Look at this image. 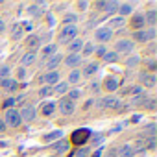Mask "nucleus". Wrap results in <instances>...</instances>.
I'll return each instance as SVG.
<instances>
[{
	"label": "nucleus",
	"instance_id": "603ef678",
	"mask_svg": "<svg viewBox=\"0 0 157 157\" xmlns=\"http://www.w3.org/2000/svg\"><path fill=\"white\" fill-rule=\"evenodd\" d=\"M78 8H80V10H85V8H87V2H78Z\"/></svg>",
	"mask_w": 157,
	"mask_h": 157
},
{
	"label": "nucleus",
	"instance_id": "cd10ccee",
	"mask_svg": "<svg viewBox=\"0 0 157 157\" xmlns=\"http://www.w3.org/2000/svg\"><path fill=\"white\" fill-rule=\"evenodd\" d=\"M39 43H41V39H39L37 35H30V37H28V41H26V44H28L30 48H35V46H39Z\"/></svg>",
	"mask_w": 157,
	"mask_h": 157
},
{
	"label": "nucleus",
	"instance_id": "a878e982",
	"mask_svg": "<svg viewBox=\"0 0 157 157\" xmlns=\"http://www.w3.org/2000/svg\"><path fill=\"white\" fill-rule=\"evenodd\" d=\"M104 11H107V13H115V11H118V2H105Z\"/></svg>",
	"mask_w": 157,
	"mask_h": 157
},
{
	"label": "nucleus",
	"instance_id": "2f4dec72",
	"mask_svg": "<svg viewBox=\"0 0 157 157\" xmlns=\"http://www.w3.org/2000/svg\"><path fill=\"white\" fill-rule=\"evenodd\" d=\"M87 155H89V148H80L72 153V157H87Z\"/></svg>",
	"mask_w": 157,
	"mask_h": 157
},
{
	"label": "nucleus",
	"instance_id": "7c9ffc66",
	"mask_svg": "<svg viewBox=\"0 0 157 157\" xmlns=\"http://www.w3.org/2000/svg\"><path fill=\"white\" fill-rule=\"evenodd\" d=\"M104 59H105L107 63H115V61L118 59V54H117V52H105Z\"/></svg>",
	"mask_w": 157,
	"mask_h": 157
},
{
	"label": "nucleus",
	"instance_id": "c9c22d12",
	"mask_svg": "<svg viewBox=\"0 0 157 157\" xmlns=\"http://www.w3.org/2000/svg\"><path fill=\"white\" fill-rule=\"evenodd\" d=\"M67 89H68V83H59V85H56V89H54V91H56L57 94H63Z\"/></svg>",
	"mask_w": 157,
	"mask_h": 157
},
{
	"label": "nucleus",
	"instance_id": "f03ea898",
	"mask_svg": "<svg viewBox=\"0 0 157 157\" xmlns=\"http://www.w3.org/2000/svg\"><path fill=\"white\" fill-rule=\"evenodd\" d=\"M21 115H19V111H15V109H8L6 111V122L4 124H8L10 128H17V126H21Z\"/></svg>",
	"mask_w": 157,
	"mask_h": 157
},
{
	"label": "nucleus",
	"instance_id": "9b49d317",
	"mask_svg": "<svg viewBox=\"0 0 157 157\" xmlns=\"http://www.w3.org/2000/svg\"><path fill=\"white\" fill-rule=\"evenodd\" d=\"M140 82H142L146 87H153V85L157 83V78H155L153 74H146V72H144V74H140Z\"/></svg>",
	"mask_w": 157,
	"mask_h": 157
},
{
	"label": "nucleus",
	"instance_id": "de8ad7c7",
	"mask_svg": "<svg viewBox=\"0 0 157 157\" xmlns=\"http://www.w3.org/2000/svg\"><path fill=\"white\" fill-rule=\"evenodd\" d=\"M148 133L153 137V133H155V124H150V126H148Z\"/></svg>",
	"mask_w": 157,
	"mask_h": 157
},
{
	"label": "nucleus",
	"instance_id": "37998d69",
	"mask_svg": "<svg viewBox=\"0 0 157 157\" xmlns=\"http://www.w3.org/2000/svg\"><path fill=\"white\" fill-rule=\"evenodd\" d=\"M13 104H15V98H10V100H6V102H4V107H6V109H11V105H13Z\"/></svg>",
	"mask_w": 157,
	"mask_h": 157
},
{
	"label": "nucleus",
	"instance_id": "4c0bfd02",
	"mask_svg": "<svg viewBox=\"0 0 157 157\" xmlns=\"http://www.w3.org/2000/svg\"><path fill=\"white\" fill-rule=\"evenodd\" d=\"M54 150L56 151H65V150H68V142H59V144L54 146Z\"/></svg>",
	"mask_w": 157,
	"mask_h": 157
},
{
	"label": "nucleus",
	"instance_id": "6e6552de",
	"mask_svg": "<svg viewBox=\"0 0 157 157\" xmlns=\"http://www.w3.org/2000/svg\"><path fill=\"white\" fill-rule=\"evenodd\" d=\"M111 37H113V32H111L109 28H98V30H96V39H98V41L105 43V41H109Z\"/></svg>",
	"mask_w": 157,
	"mask_h": 157
},
{
	"label": "nucleus",
	"instance_id": "7ed1b4c3",
	"mask_svg": "<svg viewBox=\"0 0 157 157\" xmlns=\"http://www.w3.org/2000/svg\"><path fill=\"white\" fill-rule=\"evenodd\" d=\"M91 137V131L89 129H76L74 133H72V142L74 144H78V146H82L83 142H87V139Z\"/></svg>",
	"mask_w": 157,
	"mask_h": 157
},
{
	"label": "nucleus",
	"instance_id": "f3484780",
	"mask_svg": "<svg viewBox=\"0 0 157 157\" xmlns=\"http://www.w3.org/2000/svg\"><path fill=\"white\" fill-rule=\"evenodd\" d=\"M146 22H144V15H135L133 19H131V26L139 32V30H142V26H144Z\"/></svg>",
	"mask_w": 157,
	"mask_h": 157
},
{
	"label": "nucleus",
	"instance_id": "39448f33",
	"mask_svg": "<svg viewBox=\"0 0 157 157\" xmlns=\"http://www.w3.org/2000/svg\"><path fill=\"white\" fill-rule=\"evenodd\" d=\"M57 107H59V111H61L63 115H72L74 109H76V107H74V102H70L68 98H61Z\"/></svg>",
	"mask_w": 157,
	"mask_h": 157
},
{
	"label": "nucleus",
	"instance_id": "f8f14e48",
	"mask_svg": "<svg viewBox=\"0 0 157 157\" xmlns=\"http://www.w3.org/2000/svg\"><path fill=\"white\" fill-rule=\"evenodd\" d=\"M0 85H2L4 89H8V91H11V93L19 89V83H17L15 80H10V78H4V80L0 82Z\"/></svg>",
	"mask_w": 157,
	"mask_h": 157
},
{
	"label": "nucleus",
	"instance_id": "f704fd0d",
	"mask_svg": "<svg viewBox=\"0 0 157 157\" xmlns=\"http://www.w3.org/2000/svg\"><path fill=\"white\" fill-rule=\"evenodd\" d=\"M94 52V44H91V43H87L85 46H83V56H91Z\"/></svg>",
	"mask_w": 157,
	"mask_h": 157
},
{
	"label": "nucleus",
	"instance_id": "8fccbe9b",
	"mask_svg": "<svg viewBox=\"0 0 157 157\" xmlns=\"http://www.w3.org/2000/svg\"><path fill=\"white\" fill-rule=\"evenodd\" d=\"M94 142H96V144L104 142V137H102V135H96V137H94Z\"/></svg>",
	"mask_w": 157,
	"mask_h": 157
},
{
	"label": "nucleus",
	"instance_id": "aec40b11",
	"mask_svg": "<svg viewBox=\"0 0 157 157\" xmlns=\"http://www.w3.org/2000/svg\"><path fill=\"white\" fill-rule=\"evenodd\" d=\"M133 39L139 41V43H146V41H148V32H146V30H139V32L133 33Z\"/></svg>",
	"mask_w": 157,
	"mask_h": 157
},
{
	"label": "nucleus",
	"instance_id": "3c124183",
	"mask_svg": "<svg viewBox=\"0 0 157 157\" xmlns=\"http://www.w3.org/2000/svg\"><path fill=\"white\" fill-rule=\"evenodd\" d=\"M107 157H117V150H115V148L109 150V151H107Z\"/></svg>",
	"mask_w": 157,
	"mask_h": 157
},
{
	"label": "nucleus",
	"instance_id": "c756f323",
	"mask_svg": "<svg viewBox=\"0 0 157 157\" xmlns=\"http://www.w3.org/2000/svg\"><path fill=\"white\" fill-rule=\"evenodd\" d=\"M65 98H68L70 102H76L78 98H82V91H78V89H76V91H70V93H68Z\"/></svg>",
	"mask_w": 157,
	"mask_h": 157
},
{
	"label": "nucleus",
	"instance_id": "b1692460",
	"mask_svg": "<svg viewBox=\"0 0 157 157\" xmlns=\"http://www.w3.org/2000/svg\"><path fill=\"white\" fill-rule=\"evenodd\" d=\"M54 54H56V44H48V46H44L43 52H41L43 57H50V56H54Z\"/></svg>",
	"mask_w": 157,
	"mask_h": 157
},
{
	"label": "nucleus",
	"instance_id": "412c9836",
	"mask_svg": "<svg viewBox=\"0 0 157 157\" xmlns=\"http://www.w3.org/2000/svg\"><path fill=\"white\" fill-rule=\"evenodd\" d=\"M98 63H89L85 68H83V76H93L94 72H98Z\"/></svg>",
	"mask_w": 157,
	"mask_h": 157
},
{
	"label": "nucleus",
	"instance_id": "ea45409f",
	"mask_svg": "<svg viewBox=\"0 0 157 157\" xmlns=\"http://www.w3.org/2000/svg\"><path fill=\"white\" fill-rule=\"evenodd\" d=\"M52 93V87H43L41 91H39V96H48Z\"/></svg>",
	"mask_w": 157,
	"mask_h": 157
},
{
	"label": "nucleus",
	"instance_id": "e433bc0d",
	"mask_svg": "<svg viewBox=\"0 0 157 157\" xmlns=\"http://www.w3.org/2000/svg\"><path fill=\"white\" fill-rule=\"evenodd\" d=\"M142 105H144V107H148V109H155V98H146Z\"/></svg>",
	"mask_w": 157,
	"mask_h": 157
},
{
	"label": "nucleus",
	"instance_id": "6e6d98bb",
	"mask_svg": "<svg viewBox=\"0 0 157 157\" xmlns=\"http://www.w3.org/2000/svg\"><path fill=\"white\" fill-rule=\"evenodd\" d=\"M148 67H150V70H155V61H150V65H148Z\"/></svg>",
	"mask_w": 157,
	"mask_h": 157
},
{
	"label": "nucleus",
	"instance_id": "0eeeda50",
	"mask_svg": "<svg viewBox=\"0 0 157 157\" xmlns=\"http://www.w3.org/2000/svg\"><path fill=\"white\" fill-rule=\"evenodd\" d=\"M19 115H21V120H24V122H32V120L35 118V107L28 105V107H24Z\"/></svg>",
	"mask_w": 157,
	"mask_h": 157
},
{
	"label": "nucleus",
	"instance_id": "2eb2a0df",
	"mask_svg": "<svg viewBox=\"0 0 157 157\" xmlns=\"http://www.w3.org/2000/svg\"><path fill=\"white\" fill-rule=\"evenodd\" d=\"M35 57H37V54H35V50H30V52H26V54L22 56V59H21V63H22L24 67H28V65H32V63L35 61Z\"/></svg>",
	"mask_w": 157,
	"mask_h": 157
},
{
	"label": "nucleus",
	"instance_id": "ddd939ff",
	"mask_svg": "<svg viewBox=\"0 0 157 157\" xmlns=\"http://www.w3.org/2000/svg\"><path fill=\"white\" fill-rule=\"evenodd\" d=\"M43 82H44V83H48V87H50V85H54V83H57V82H59V74H57L56 70H52V72H48V74L43 78Z\"/></svg>",
	"mask_w": 157,
	"mask_h": 157
},
{
	"label": "nucleus",
	"instance_id": "20e7f679",
	"mask_svg": "<svg viewBox=\"0 0 157 157\" xmlns=\"http://www.w3.org/2000/svg\"><path fill=\"white\" fill-rule=\"evenodd\" d=\"M118 104H120V100L117 96H105V98H102L98 102V107H102V109H115V107H118Z\"/></svg>",
	"mask_w": 157,
	"mask_h": 157
},
{
	"label": "nucleus",
	"instance_id": "4be33fe9",
	"mask_svg": "<svg viewBox=\"0 0 157 157\" xmlns=\"http://www.w3.org/2000/svg\"><path fill=\"white\" fill-rule=\"evenodd\" d=\"M41 8H43V2H41V4H33V6H30L28 11H30V15H33V17H41V15H43V10H41Z\"/></svg>",
	"mask_w": 157,
	"mask_h": 157
},
{
	"label": "nucleus",
	"instance_id": "72a5a7b5",
	"mask_svg": "<svg viewBox=\"0 0 157 157\" xmlns=\"http://www.w3.org/2000/svg\"><path fill=\"white\" fill-rule=\"evenodd\" d=\"M63 133L61 131H52V133H48V135H44V140H54V139H59Z\"/></svg>",
	"mask_w": 157,
	"mask_h": 157
},
{
	"label": "nucleus",
	"instance_id": "473e14b6",
	"mask_svg": "<svg viewBox=\"0 0 157 157\" xmlns=\"http://www.w3.org/2000/svg\"><path fill=\"white\" fill-rule=\"evenodd\" d=\"M21 33H22V26L21 24H15L13 26V33H11L13 39H21Z\"/></svg>",
	"mask_w": 157,
	"mask_h": 157
},
{
	"label": "nucleus",
	"instance_id": "f257e3e1",
	"mask_svg": "<svg viewBox=\"0 0 157 157\" xmlns=\"http://www.w3.org/2000/svg\"><path fill=\"white\" fill-rule=\"evenodd\" d=\"M76 35H78V28H76L74 24H67V26L59 32V43L68 44L70 41H74V39H76Z\"/></svg>",
	"mask_w": 157,
	"mask_h": 157
},
{
	"label": "nucleus",
	"instance_id": "bb28decb",
	"mask_svg": "<svg viewBox=\"0 0 157 157\" xmlns=\"http://www.w3.org/2000/svg\"><path fill=\"white\" fill-rule=\"evenodd\" d=\"M118 11H120V15H122V19H124L126 15H129V13L133 11V8H131V4H122V6H118Z\"/></svg>",
	"mask_w": 157,
	"mask_h": 157
},
{
	"label": "nucleus",
	"instance_id": "dca6fc26",
	"mask_svg": "<svg viewBox=\"0 0 157 157\" xmlns=\"http://www.w3.org/2000/svg\"><path fill=\"white\" fill-rule=\"evenodd\" d=\"M133 153H135L133 146H128V144H124L120 150H117V155L118 157H133Z\"/></svg>",
	"mask_w": 157,
	"mask_h": 157
},
{
	"label": "nucleus",
	"instance_id": "49530a36",
	"mask_svg": "<svg viewBox=\"0 0 157 157\" xmlns=\"http://www.w3.org/2000/svg\"><path fill=\"white\" fill-rule=\"evenodd\" d=\"M146 32H148V41L155 37V30H153V28H150V30H146Z\"/></svg>",
	"mask_w": 157,
	"mask_h": 157
},
{
	"label": "nucleus",
	"instance_id": "58836bf2",
	"mask_svg": "<svg viewBox=\"0 0 157 157\" xmlns=\"http://www.w3.org/2000/svg\"><path fill=\"white\" fill-rule=\"evenodd\" d=\"M10 70H11V68H10V67H6V65H4L2 68H0V76H2V80H4V78H8Z\"/></svg>",
	"mask_w": 157,
	"mask_h": 157
},
{
	"label": "nucleus",
	"instance_id": "9d476101",
	"mask_svg": "<svg viewBox=\"0 0 157 157\" xmlns=\"http://www.w3.org/2000/svg\"><path fill=\"white\" fill-rule=\"evenodd\" d=\"M61 63V54H54V56H50L48 57V61H46V68H50V72L54 70V68H57V65Z\"/></svg>",
	"mask_w": 157,
	"mask_h": 157
},
{
	"label": "nucleus",
	"instance_id": "423d86ee",
	"mask_svg": "<svg viewBox=\"0 0 157 157\" xmlns=\"http://www.w3.org/2000/svg\"><path fill=\"white\" fill-rule=\"evenodd\" d=\"M131 50H133V41L122 39V41L117 43V52H118V54H129Z\"/></svg>",
	"mask_w": 157,
	"mask_h": 157
},
{
	"label": "nucleus",
	"instance_id": "4468645a",
	"mask_svg": "<svg viewBox=\"0 0 157 157\" xmlns=\"http://www.w3.org/2000/svg\"><path fill=\"white\" fill-rule=\"evenodd\" d=\"M82 48H83V39H74V41H70V44H68L70 54H78Z\"/></svg>",
	"mask_w": 157,
	"mask_h": 157
},
{
	"label": "nucleus",
	"instance_id": "6ab92c4d",
	"mask_svg": "<svg viewBox=\"0 0 157 157\" xmlns=\"http://www.w3.org/2000/svg\"><path fill=\"white\" fill-rule=\"evenodd\" d=\"M104 85H105V89H107V91H117V89H118V82H117V78H107V80L104 82Z\"/></svg>",
	"mask_w": 157,
	"mask_h": 157
},
{
	"label": "nucleus",
	"instance_id": "79ce46f5",
	"mask_svg": "<svg viewBox=\"0 0 157 157\" xmlns=\"http://www.w3.org/2000/svg\"><path fill=\"white\" fill-rule=\"evenodd\" d=\"M137 63H139V57H129L128 59V67H135Z\"/></svg>",
	"mask_w": 157,
	"mask_h": 157
},
{
	"label": "nucleus",
	"instance_id": "13d9d810",
	"mask_svg": "<svg viewBox=\"0 0 157 157\" xmlns=\"http://www.w3.org/2000/svg\"><path fill=\"white\" fill-rule=\"evenodd\" d=\"M100 155H102V148H98V150L94 151V157H100Z\"/></svg>",
	"mask_w": 157,
	"mask_h": 157
},
{
	"label": "nucleus",
	"instance_id": "c03bdc74",
	"mask_svg": "<svg viewBox=\"0 0 157 157\" xmlns=\"http://www.w3.org/2000/svg\"><path fill=\"white\" fill-rule=\"evenodd\" d=\"M65 22H67V24H68V22H70V24L76 22V15H67V17H65Z\"/></svg>",
	"mask_w": 157,
	"mask_h": 157
},
{
	"label": "nucleus",
	"instance_id": "5701e85b",
	"mask_svg": "<svg viewBox=\"0 0 157 157\" xmlns=\"http://www.w3.org/2000/svg\"><path fill=\"white\" fill-rule=\"evenodd\" d=\"M109 26H111L113 30H117V28H122V26H124V19H122V17L111 19V21H109ZM111 28H109V30H111Z\"/></svg>",
	"mask_w": 157,
	"mask_h": 157
},
{
	"label": "nucleus",
	"instance_id": "a211bd4d",
	"mask_svg": "<svg viewBox=\"0 0 157 157\" xmlns=\"http://www.w3.org/2000/svg\"><path fill=\"white\" fill-rule=\"evenodd\" d=\"M144 22H148L150 26H153V24L157 22V11H155V10H150V11L144 15Z\"/></svg>",
	"mask_w": 157,
	"mask_h": 157
},
{
	"label": "nucleus",
	"instance_id": "864d4df0",
	"mask_svg": "<svg viewBox=\"0 0 157 157\" xmlns=\"http://www.w3.org/2000/svg\"><path fill=\"white\" fill-rule=\"evenodd\" d=\"M24 76H26V70H24V68H21V70H19V78H21V80H22Z\"/></svg>",
	"mask_w": 157,
	"mask_h": 157
},
{
	"label": "nucleus",
	"instance_id": "5fc2aeb1",
	"mask_svg": "<svg viewBox=\"0 0 157 157\" xmlns=\"http://www.w3.org/2000/svg\"><path fill=\"white\" fill-rule=\"evenodd\" d=\"M6 30V24H4V21H0V33H2Z\"/></svg>",
	"mask_w": 157,
	"mask_h": 157
},
{
	"label": "nucleus",
	"instance_id": "a18cd8bd",
	"mask_svg": "<svg viewBox=\"0 0 157 157\" xmlns=\"http://www.w3.org/2000/svg\"><path fill=\"white\" fill-rule=\"evenodd\" d=\"M105 52H107V50H105V46H98V48H96V54H98V56H102V57L105 56Z\"/></svg>",
	"mask_w": 157,
	"mask_h": 157
},
{
	"label": "nucleus",
	"instance_id": "393cba45",
	"mask_svg": "<svg viewBox=\"0 0 157 157\" xmlns=\"http://www.w3.org/2000/svg\"><path fill=\"white\" fill-rule=\"evenodd\" d=\"M54 111H56V105H54V104H44V105H43V109H41V113H43L44 117L54 115Z\"/></svg>",
	"mask_w": 157,
	"mask_h": 157
},
{
	"label": "nucleus",
	"instance_id": "09e8293b",
	"mask_svg": "<svg viewBox=\"0 0 157 157\" xmlns=\"http://www.w3.org/2000/svg\"><path fill=\"white\" fill-rule=\"evenodd\" d=\"M104 6H105V2H104V0H100V2H96V8H98V10H102V11H104Z\"/></svg>",
	"mask_w": 157,
	"mask_h": 157
},
{
	"label": "nucleus",
	"instance_id": "c85d7f7f",
	"mask_svg": "<svg viewBox=\"0 0 157 157\" xmlns=\"http://www.w3.org/2000/svg\"><path fill=\"white\" fill-rule=\"evenodd\" d=\"M80 76H82V72H80V70H72V72H70V76H68V82H67V83H78Z\"/></svg>",
	"mask_w": 157,
	"mask_h": 157
},
{
	"label": "nucleus",
	"instance_id": "bf43d9fd",
	"mask_svg": "<svg viewBox=\"0 0 157 157\" xmlns=\"http://www.w3.org/2000/svg\"><path fill=\"white\" fill-rule=\"evenodd\" d=\"M6 129V124H4V120H0V131H4Z\"/></svg>",
	"mask_w": 157,
	"mask_h": 157
},
{
	"label": "nucleus",
	"instance_id": "1a4fd4ad",
	"mask_svg": "<svg viewBox=\"0 0 157 157\" xmlns=\"http://www.w3.org/2000/svg\"><path fill=\"white\" fill-rule=\"evenodd\" d=\"M65 63H67V67L74 68V67H78V65L82 63V56L80 54H68L67 59H65Z\"/></svg>",
	"mask_w": 157,
	"mask_h": 157
},
{
	"label": "nucleus",
	"instance_id": "a19ab883",
	"mask_svg": "<svg viewBox=\"0 0 157 157\" xmlns=\"http://www.w3.org/2000/svg\"><path fill=\"white\" fill-rule=\"evenodd\" d=\"M146 148H150V150L155 148V137H150V139L146 140Z\"/></svg>",
	"mask_w": 157,
	"mask_h": 157
},
{
	"label": "nucleus",
	"instance_id": "4d7b16f0",
	"mask_svg": "<svg viewBox=\"0 0 157 157\" xmlns=\"http://www.w3.org/2000/svg\"><path fill=\"white\" fill-rule=\"evenodd\" d=\"M91 89H93V91H94V93H96V91H98V83H96V82H94V83H93V85H91Z\"/></svg>",
	"mask_w": 157,
	"mask_h": 157
}]
</instances>
